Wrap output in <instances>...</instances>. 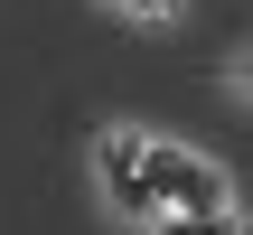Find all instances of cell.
<instances>
[{
    "mask_svg": "<svg viewBox=\"0 0 253 235\" xmlns=\"http://www.w3.org/2000/svg\"><path fill=\"white\" fill-rule=\"evenodd\" d=\"M103 9H122V19H169L178 0H103Z\"/></svg>",
    "mask_w": 253,
    "mask_h": 235,
    "instance_id": "277c9868",
    "label": "cell"
},
{
    "mask_svg": "<svg viewBox=\"0 0 253 235\" xmlns=\"http://www.w3.org/2000/svg\"><path fill=\"white\" fill-rule=\"evenodd\" d=\"M150 179H160V207H235V188H225V170H216L207 151H178V141H160Z\"/></svg>",
    "mask_w": 253,
    "mask_h": 235,
    "instance_id": "7a4b0ae2",
    "label": "cell"
},
{
    "mask_svg": "<svg viewBox=\"0 0 253 235\" xmlns=\"http://www.w3.org/2000/svg\"><path fill=\"white\" fill-rule=\"evenodd\" d=\"M150 160H160L150 132H131V122H103V132H94V179H103V198H113L131 226L160 217V179H150Z\"/></svg>",
    "mask_w": 253,
    "mask_h": 235,
    "instance_id": "6da1fadb",
    "label": "cell"
},
{
    "mask_svg": "<svg viewBox=\"0 0 253 235\" xmlns=\"http://www.w3.org/2000/svg\"><path fill=\"white\" fill-rule=\"evenodd\" d=\"M150 235H244V217L235 207H160Z\"/></svg>",
    "mask_w": 253,
    "mask_h": 235,
    "instance_id": "3957f363",
    "label": "cell"
}]
</instances>
